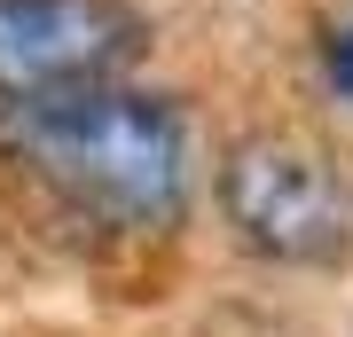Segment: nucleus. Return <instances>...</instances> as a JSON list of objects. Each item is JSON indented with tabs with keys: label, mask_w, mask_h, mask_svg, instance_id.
Returning a JSON list of instances; mask_svg holds the SVG:
<instances>
[{
	"label": "nucleus",
	"mask_w": 353,
	"mask_h": 337,
	"mask_svg": "<svg viewBox=\"0 0 353 337\" xmlns=\"http://www.w3.org/2000/svg\"><path fill=\"white\" fill-rule=\"evenodd\" d=\"M0 150L71 196L79 212L110 227H173L196 196V134L150 87L102 79V87L39 94V102H0Z\"/></svg>",
	"instance_id": "f257e3e1"
},
{
	"label": "nucleus",
	"mask_w": 353,
	"mask_h": 337,
	"mask_svg": "<svg viewBox=\"0 0 353 337\" xmlns=\"http://www.w3.org/2000/svg\"><path fill=\"white\" fill-rule=\"evenodd\" d=\"M220 212L236 243L283 267H338L353 251V188L338 157L299 134H252L220 157Z\"/></svg>",
	"instance_id": "f03ea898"
},
{
	"label": "nucleus",
	"mask_w": 353,
	"mask_h": 337,
	"mask_svg": "<svg viewBox=\"0 0 353 337\" xmlns=\"http://www.w3.org/2000/svg\"><path fill=\"white\" fill-rule=\"evenodd\" d=\"M150 24L126 0H0V102L126 79Z\"/></svg>",
	"instance_id": "7ed1b4c3"
},
{
	"label": "nucleus",
	"mask_w": 353,
	"mask_h": 337,
	"mask_svg": "<svg viewBox=\"0 0 353 337\" xmlns=\"http://www.w3.org/2000/svg\"><path fill=\"white\" fill-rule=\"evenodd\" d=\"M330 87L353 102V16H345L338 32H330Z\"/></svg>",
	"instance_id": "20e7f679"
}]
</instances>
